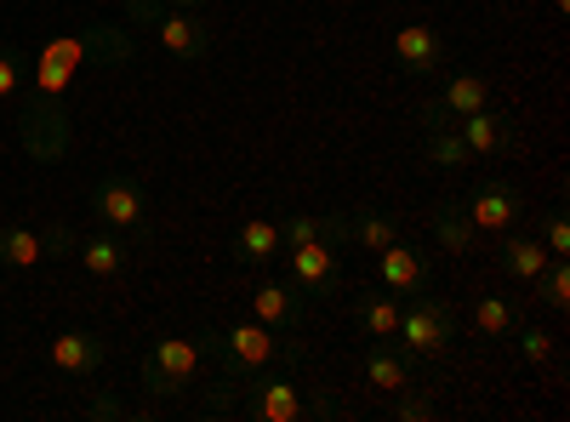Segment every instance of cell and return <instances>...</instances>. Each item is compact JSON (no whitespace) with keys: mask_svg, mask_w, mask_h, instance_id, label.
<instances>
[{"mask_svg":"<svg viewBox=\"0 0 570 422\" xmlns=\"http://www.w3.org/2000/svg\"><path fill=\"white\" fill-rule=\"evenodd\" d=\"M240 411L257 416V422H303L308 416V394L297 377H285V371L263 365L240 383Z\"/></svg>","mask_w":570,"mask_h":422,"instance_id":"cell-4","label":"cell"},{"mask_svg":"<svg viewBox=\"0 0 570 422\" xmlns=\"http://www.w3.org/2000/svg\"><path fill=\"white\" fill-rule=\"evenodd\" d=\"M497 241H502V246H497V263H502V274L519 279V286H537V274L553 263V252L537 241V234H513V228H508V234H497Z\"/></svg>","mask_w":570,"mask_h":422,"instance_id":"cell-15","label":"cell"},{"mask_svg":"<svg viewBox=\"0 0 570 422\" xmlns=\"http://www.w3.org/2000/svg\"><path fill=\"white\" fill-rule=\"evenodd\" d=\"M354 314H360V332H365V337H400V297H389V292H360Z\"/></svg>","mask_w":570,"mask_h":422,"instance_id":"cell-23","label":"cell"},{"mask_svg":"<svg viewBox=\"0 0 570 422\" xmlns=\"http://www.w3.org/2000/svg\"><path fill=\"white\" fill-rule=\"evenodd\" d=\"M394 58H400L405 75H434L440 63H451L445 35L428 29V23H400V29H394Z\"/></svg>","mask_w":570,"mask_h":422,"instance_id":"cell-10","label":"cell"},{"mask_svg":"<svg viewBox=\"0 0 570 422\" xmlns=\"http://www.w3.org/2000/svg\"><path fill=\"white\" fill-rule=\"evenodd\" d=\"M155 40L166 46L171 58L195 63V58H206V52H212V23H206L200 12H177L171 0H166V12L155 18Z\"/></svg>","mask_w":570,"mask_h":422,"instance_id":"cell-9","label":"cell"},{"mask_svg":"<svg viewBox=\"0 0 570 422\" xmlns=\"http://www.w3.org/2000/svg\"><path fill=\"white\" fill-rule=\"evenodd\" d=\"M212 343V354H217V365H223V377H234V383H246L252 371H263V365H279V360H303V343L292 337V343H279L274 337V325H263V320H240V325H223V332H206Z\"/></svg>","mask_w":570,"mask_h":422,"instance_id":"cell-1","label":"cell"},{"mask_svg":"<svg viewBox=\"0 0 570 422\" xmlns=\"http://www.w3.org/2000/svg\"><path fill=\"white\" fill-rule=\"evenodd\" d=\"M285 252H292V286H297V292H314V297H337V286H343L337 246L308 241V246H285Z\"/></svg>","mask_w":570,"mask_h":422,"instance_id":"cell-8","label":"cell"},{"mask_svg":"<svg viewBox=\"0 0 570 422\" xmlns=\"http://www.w3.org/2000/svg\"><path fill=\"white\" fill-rule=\"evenodd\" d=\"M365 377H371V389L400 394L405 383H416V371H411V349H405L400 337H371V349H365Z\"/></svg>","mask_w":570,"mask_h":422,"instance_id":"cell-11","label":"cell"},{"mask_svg":"<svg viewBox=\"0 0 570 422\" xmlns=\"http://www.w3.org/2000/svg\"><path fill=\"white\" fill-rule=\"evenodd\" d=\"M23 86V52L18 46H0V104H12Z\"/></svg>","mask_w":570,"mask_h":422,"instance_id":"cell-30","label":"cell"},{"mask_svg":"<svg viewBox=\"0 0 570 422\" xmlns=\"http://www.w3.org/2000/svg\"><path fill=\"white\" fill-rule=\"evenodd\" d=\"M376 279H383L389 292H422L428 286V257L411 246V241H394V246H383L376 252Z\"/></svg>","mask_w":570,"mask_h":422,"instance_id":"cell-14","label":"cell"},{"mask_svg":"<svg viewBox=\"0 0 570 422\" xmlns=\"http://www.w3.org/2000/svg\"><path fill=\"white\" fill-rule=\"evenodd\" d=\"M422 126H428V160H434V166L456 171V166H468V160H473V155H468V144H462V131L451 126V115H445L440 104H428V109H422Z\"/></svg>","mask_w":570,"mask_h":422,"instance_id":"cell-18","label":"cell"},{"mask_svg":"<svg viewBox=\"0 0 570 422\" xmlns=\"http://www.w3.org/2000/svg\"><path fill=\"white\" fill-rule=\"evenodd\" d=\"M434 241H440L451 257H468L473 246H480V228H473V217H468L462 200H440V206H434Z\"/></svg>","mask_w":570,"mask_h":422,"instance_id":"cell-19","label":"cell"},{"mask_svg":"<svg viewBox=\"0 0 570 422\" xmlns=\"http://www.w3.org/2000/svg\"><path fill=\"white\" fill-rule=\"evenodd\" d=\"M513 325H519V303L513 297H480V303H473V332H480V337H508L513 332Z\"/></svg>","mask_w":570,"mask_h":422,"instance_id":"cell-25","label":"cell"},{"mask_svg":"<svg viewBox=\"0 0 570 422\" xmlns=\"http://www.w3.org/2000/svg\"><path fill=\"white\" fill-rule=\"evenodd\" d=\"M553 12H559V18H564V12H570V0H553Z\"/></svg>","mask_w":570,"mask_h":422,"instance_id":"cell-35","label":"cell"},{"mask_svg":"<svg viewBox=\"0 0 570 422\" xmlns=\"http://www.w3.org/2000/svg\"><path fill=\"white\" fill-rule=\"evenodd\" d=\"M279 241H285V246H308V241H325V217H308V212L279 217Z\"/></svg>","mask_w":570,"mask_h":422,"instance_id":"cell-29","label":"cell"},{"mask_svg":"<svg viewBox=\"0 0 570 422\" xmlns=\"http://www.w3.org/2000/svg\"><path fill=\"white\" fill-rule=\"evenodd\" d=\"M177 7H195V0H177Z\"/></svg>","mask_w":570,"mask_h":422,"instance_id":"cell-36","label":"cell"},{"mask_svg":"<svg viewBox=\"0 0 570 422\" xmlns=\"http://www.w3.org/2000/svg\"><path fill=\"white\" fill-rule=\"evenodd\" d=\"M75 241H80V234L75 228H46V257H75Z\"/></svg>","mask_w":570,"mask_h":422,"instance_id":"cell-32","label":"cell"},{"mask_svg":"<svg viewBox=\"0 0 570 422\" xmlns=\"http://www.w3.org/2000/svg\"><path fill=\"white\" fill-rule=\"evenodd\" d=\"M75 257H80V268L91 279H115V274H126L131 246H126V234H115V228H91V234L75 241Z\"/></svg>","mask_w":570,"mask_h":422,"instance_id":"cell-13","label":"cell"},{"mask_svg":"<svg viewBox=\"0 0 570 422\" xmlns=\"http://www.w3.org/2000/svg\"><path fill=\"white\" fill-rule=\"evenodd\" d=\"M252 320L274 325V332H297L303 314H297V286L292 279H263V286L252 292Z\"/></svg>","mask_w":570,"mask_h":422,"instance_id":"cell-16","label":"cell"},{"mask_svg":"<svg viewBox=\"0 0 570 422\" xmlns=\"http://www.w3.org/2000/svg\"><path fill=\"white\" fill-rule=\"evenodd\" d=\"M456 131H462L468 155H508V149H513V126H508L497 109H473V115H462Z\"/></svg>","mask_w":570,"mask_h":422,"instance_id":"cell-17","label":"cell"},{"mask_svg":"<svg viewBox=\"0 0 570 422\" xmlns=\"http://www.w3.org/2000/svg\"><path fill=\"white\" fill-rule=\"evenodd\" d=\"M537 297L548 308H570V257H553L542 274H537Z\"/></svg>","mask_w":570,"mask_h":422,"instance_id":"cell-26","label":"cell"},{"mask_svg":"<svg viewBox=\"0 0 570 422\" xmlns=\"http://www.w3.org/2000/svg\"><path fill=\"white\" fill-rule=\"evenodd\" d=\"M462 206H468V217H473V228H480V234H508L519 217H525V200H519V189H513V183H502V177H485Z\"/></svg>","mask_w":570,"mask_h":422,"instance_id":"cell-7","label":"cell"},{"mask_svg":"<svg viewBox=\"0 0 570 422\" xmlns=\"http://www.w3.org/2000/svg\"><path fill=\"white\" fill-rule=\"evenodd\" d=\"M166 12V0H126V18L142 23V29H155V18Z\"/></svg>","mask_w":570,"mask_h":422,"instance_id":"cell-33","label":"cell"},{"mask_svg":"<svg viewBox=\"0 0 570 422\" xmlns=\"http://www.w3.org/2000/svg\"><path fill=\"white\" fill-rule=\"evenodd\" d=\"M46 257V234L23 223H0V263L7 268H35Z\"/></svg>","mask_w":570,"mask_h":422,"instance_id":"cell-24","label":"cell"},{"mask_svg":"<svg viewBox=\"0 0 570 422\" xmlns=\"http://www.w3.org/2000/svg\"><path fill=\"white\" fill-rule=\"evenodd\" d=\"M394 241H405V234H400V223H394L389 212H376V206H354V212H348V246L383 252V246H394Z\"/></svg>","mask_w":570,"mask_h":422,"instance_id":"cell-21","label":"cell"},{"mask_svg":"<svg viewBox=\"0 0 570 422\" xmlns=\"http://www.w3.org/2000/svg\"><path fill=\"white\" fill-rule=\"evenodd\" d=\"M86 416H126V400H115V394H98L86 405Z\"/></svg>","mask_w":570,"mask_h":422,"instance_id":"cell-34","label":"cell"},{"mask_svg":"<svg viewBox=\"0 0 570 422\" xmlns=\"http://www.w3.org/2000/svg\"><path fill=\"white\" fill-rule=\"evenodd\" d=\"M434 411H440V400H434V394H422L416 383H405L400 400H394V422H428Z\"/></svg>","mask_w":570,"mask_h":422,"instance_id":"cell-28","label":"cell"},{"mask_svg":"<svg viewBox=\"0 0 570 422\" xmlns=\"http://www.w3.org/2000/svg\"><path fill=\"white\" fill-rule=\"evenodd\" d=\"M91 212H98L104 228H115V234L131 241V234L149 228V189L126 171H109V177H98V189H91Z\"/></svg>","mask_w":570,"mask_h":422,"instance_id":"cell-5","label":"cell"},{"mask_svg":"<svg viewBox=\"0 0 570 422\" xmlns=\"http://www.w3.org/2000/svg\"><path fill=\"white\" fill-rule=\"evenodd\" d=\"M440 109H445L451 120H462V115H473V109H491V80L473 75V69H456V75L445 80Z\"/></svg>","mask_w":570,"mask_h":422,"instance_id":"cell-22","label":"cell"},{"mask_svg":"<svg viewBox=\"0 0 570 422\" xmlns=\"http://www.w3.org/2000/svg\"><path fill=\"white\" fill-rule=\"evenodd\" d=\"M542 246H548L553 257H570V223H564V212H559V206H548V212H542Z\"/></svg>","mask_w":570,"mask_h":422,"instance_id":"cell-31","label":"cell"},{"mask_svg":"<svg viewBox=\"0 0 570 422\" xmlns=\"http://www.w3.org/2000/svg\"><path fill=\"white\" fill-rule=\"evenodd\" d=\"M109 360V343L98 332H58L52 337V365L63 371V377H98V365Z\"/></svg>","mask_w":570,"mask_h":422,"instance_id":"cell-12","label":"cell"},{"mask_svg":"<svg viewBox=\"0 0 570 422\" xmlns=\"http://www.w3.org/2000/svg\"><path fill=\"white\" fill-rule=\"evenodd\" d=\"M513 343H519V354H525L531 365H548V360L559 354L553 332H542V325H513Z\"/></svg>","mask_w":570,"mask_h":422,"instance_id":"cell-27","label":"cell"},{"mask_svg":"<svg viewBox=\"0 0 570 422\" xmlns=\"http://www.w3.org/2000/svg\"><path fill=\"white\" fill-rule=\"evenodd\" d=\"M206 365V343L200 337H155L142 354V394L149 400H177Z\"/></svg>","mask_w":570,"mask_h":422,"instance_id":"cell-2","label":"cell"},{"mask_svg":"<svg viewBox=\"0 0 570 422\" xmlns=\"http://www.w3.org/2000/svg\"><path fill=\"white\" fill-rule=\"evenodd\" d=\"M279 252H285V241H279L274 217H246L240 228H234V257H240V263H268Z\"/></svg>","mask_w":570,"mask_h":422,"instance_id":"cell-20","label":"cell"},{"mask_svg":"<svg viewBox=\"0 0 570 422\" xmlns=\"http://www.w3.org/2000/svg\"><path fill=\"white\" fill-rule=\"evenodd\" d=\"M400 343L411 349V360H440L456 343V308L434 292H411V303L400 308Z\"/></svg>","mask_w":570,"mask_h":422,"instance_id":"cell-3","label":"cell"},{"mask_svg":"<svg viewBox=\"0 0 570 422\" xmlns=\"http://www.w3.org/2000/svg\"><path fill=\"white\" fill-rule=\"evenodd\" d=\"M18 131H23V149L40 160V166H58L69 155V115L58 104H29L18 115Z\"/></svg>","mask_w":570,"mask_h":422,"instance_id":"cell-6","label":"cell"}]
</instances>
